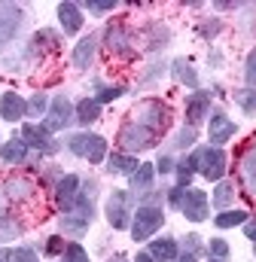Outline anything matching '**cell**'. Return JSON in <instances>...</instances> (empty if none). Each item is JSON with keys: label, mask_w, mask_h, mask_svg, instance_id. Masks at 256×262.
Instances as JSON below:
<instances>
[{"label": "cell", "mask_w": 256, "mask_h": 262, "mask_svg": "<svg viewBox=\"0 0 256 262\" xmlns=\"http://www.w3.org/2000/svg\"><path fill=\"white\" fill-rule=\"evenodd\" d=\"M64 146L76 156V159H86L89 165H104L110 149H107V140L95 131H76L64 140Z\"/></svg>", "instance_id": "cell-1"}, {"label": "cell", "mask_w": 256, "mask_h": 262, "mask_svg": "<svg viewBox=\"0 0 256 262\" xmlns=\"http://www.w3.org/2000/svg\"><path fill=\"white\" fill-rule=\"evenodd\" d=\"M165 226V207L162 204H137L134 216H131V241L143 244L150 238H156V232Z\"/></svg>", "instance_id": "cell-2"}, {"label": "cell", "mask_w": 256, "mask_h": 262, "mask_svg": "<svg viewBox=\"0 0 256 262\" xmlns=\"http://www.w3.org/2000/svg\"><path fill=\"white\" fill-rule=\"evenodd\" d=\"M131 119L140 122L143 128L156 131V134L162 137V134L168 131V125H171V107H168L162 98H146V101H140V104L134 107Z\"/></svg>", "instance_id": "cell-3"}, {"label": "cell", "mask_w": 256, "mask_h": 262, "mask_svg": "<svg viewBox=\"0 0 256 262\" xmlns=\"http://www.w3.org/2000/svg\"><path fill=\"white\" fill-rule=\"evenodd\" d=\"M116 143H119V152H128V156H137V152H146V149H156L159 146V134L150 128H143L140 122L128 119L125 125L116 134Z\"/></svg>", "instance_id": "cell-4"}, {"label": "cell", "mask_w": 256, "mask_h": 262, "mask_svg": "<svg viewBox=\"0 0 256 262\" xmlns=\"http://www.w3.org/2000/svg\"><path fill=\"white\" fill-rule=\"evenodd\" d=\"M104 216L110 223L113 232H125L131 229V216H134V192L131 189H113L107 204H104Z\"/></svg>", "instance_id": "cell-5"}, {"label": "cell", "mask_w": 256, "mask_h": 262, "mask_svg": "<svg viewBox=\"0 0 256 262\" xmlns=\"http://www.w3.org/2000/svg\"><path fill=\"white\" fill-rule=\"evenodd\" d=\"M28 12L18 3H0V55L9 49V43L18 40V34L25 31Z\"/></svg>", "instance_id": "cell-6"}, {"label": "cell", "mask_w": 256, "mask_h": 262, "mask_svg": "<svg viewBox=\"0 0 256 262\" xmlns=\"http://www.w3.org/2000/svg\"><path fill=\"white\" fill-rule=\"evenodd\" d=\"M18 137L28 143L31 152H40V156H55V152L61 149V143L52 137V131L46 128L43 122H22Z\"/></svg>", "instance_id": "cell-7"}, {"label": "cell", "mask_w": 256, "mask_h": 262, "mask_svg": "<svg viewBox=\"0 0 256 262\" xmlns=\"http://www.w3.org/2000/svg\"><path fill=\"white\" fill-rule=\"evenodd\" d=\"M198 174L210 183H220L226 180V171H229V156L223 146H198Z\"/></svg>", "instance_id": "cell-8"}, {"label": "cell", "mask_w": 256, "mask_h": 262, "mask_svg": "<svg viewBox=\"0 0 256 262\" xmlns=\"http://www.w3.org/2000/svg\"><path fill=\"white\" fill-rule=\"evenodd\" d=\"M101 43H104L107 52H113V55H119V58H134V55H137L131 31H128L125 25H119V21H110V25L104 28Z\"/></svg>", "instance_id": "cell-9"}, {"label": "cell", "mask_w": 256, "mask_h": 262, "mask_svg": "<svg viewBox=\"0 0 256 262\" xmlns=\"http://www.w3.org/2000/svg\"><path fill=\"white\" fill-rule=\"evenodd\" d=\"M70 122H76V113H73V101L58 92V95H52V101H49V110H46V116H43V125L52 131H67L70 128Z\"/></svg>", "instance_id": "cell-10"}, {"label": "cell", "mask_w": 256, "mask_h": 262, "mask_svg": "<svg viewBox=\"0 0 256 262\" xmlns=\"http://www.w3.org/2000/svg\"><path fill=\"white\" fill-rule=\"evenodd\" d=\"M210 110H214V95L210 92H204V89H195L186 95V107H183V116H186V125L192 128H198L207 116H210Z\"/></svg>", "instance_id": "cell-11"}, {"label": "cell", "mask_w": 256, "mask_h": 262, "mask_svg": "<svg viewBox=\"0 0 256 262\" xmlns=\"http://www.w3.org/2000/svg\"><path fill=\"white\" fill-rule=\"evenodd\" d=\"M0 162L22 168V165H37V162H43V156H40V152H31L28 143L15 134L12 140H3V143H0Z\"/></svg>", "instance_id": "cell-12"}, {"label": "cell", "mask_w": 256, "mask_h": 262, "mask_svg": "<svg viewBox=\"0 0 256 262\" xmlns=\"http://www.w3.org/2000/svg\"><path fill=\"white\" fill-rule=\"evenodd\" d=\"M180 213H183L189 223H204V220H210V198H207V192L189 186V189L183 192V201H180Z\"/></svg>", "instance_id": "cell-13"}, {"label": "cell", "mask_w": 256, "mask_h": 262, "mask_svg": "<svg viewBox=\"0 0 256 262\" xmlns=\"http://www.w3.org/2000/svg\"><path fill=\"white\" fill-rule=\"evenodd\" d=\"M82 192V177L79 174H64L61 180L52 186V198H55V207L67 213V210H73V204H76V198Z\"/></svg>", "instance_id": "cell-14"}, {"label": "cell", "mask_w": 256, "mask_h": 262, "mask_svg": "<svg viewBox=\"0 0 256 262\" xmlns=\"http://www.w3.org/2000/svg\"><path fill=\"white\" fill-rule=\"evenodd\" d=\"M235 134H238V122L235 119H229L223 110H210V116H207V140H210V146H223Z\"/></svg>", "instance_id": "cell-15"}, {"label": "cell", "mask_w": 256, "mask_h": 262, "mask_svg": "<svg viewBox=\"0 0 256 262\" xmlns=\"http://www.w3.org/2000/svg\"><path fill=\"white\" fill-rule=\"evenodd\" d=\"M98 46H101V34H89V37H82V40L73 46V52H70V64L76 67V70H89V67L95 64Z\"/></svg>", "instance_id": "cell-16"}, {"label": "cell", "mask_w": 256, "mask_h": 262, "mask_svg": "<svg viewBox=\"0 0 256 262\" xmlns=\"http://www.w3.org/2000/svg\"><path fill=\"white\" fill-rule=\"evenodd\" d=\"M55 15H58V25H61L64 37L79 34L82 25H86V18H82V6H79V3H58V6H55Z\"/></svg>", "instance_id": "cell-17"}, {"label": "cell", "mask_w": 256, "mask_h": 262, "mask_svg": "<svg viewBox=\"0 0 256 262\" xmlns=\"http://www.w3.org/2000/svg\"><path fill=\"white\" fill-rule=\"evenodd\" d=\"M146 253L156 262H174L180 256V241L171 238V235H159V238H150L146 241Z\"/></svg>", "instance_id": "cell-18"}, {"label": "cell", "mask_w": 256, "mask_h": 262, "mask_svg": "<svg viewBox=\"0 0 256 262\" xmlns=\"http://www.w3.org/2000/svg\"><path fill=\"white\" fill-rule=\"evenodd\" d=\"M28 116V101L18 95V92H3L0 95V119L3 122H22Z\"/></svg>", "instance_id": "cell-19"}, {"label": "cell", "mask_w": 256, "mask_h": 262, "mask_svg": "<svg viewBox=\"0 0 256 262\" xmlns=\"http://www.w3.org/2000/svg\"><path fill=\"white\" fill-rule=\"evenodd\" d=\"M156 165H150V162H140L137 165V171L128 177V189L134 192V198H140V195H146V192H153L156 189Z\"/></svg>", "instance_id": "cell-20"}, {"label": "cell", "mask_w": 256, "mask_h": 262, "mask_svg": "<svg viewBox=\"0 0 256 262\" xmlns=\"http://www.w3.org/2000/svg\"><path fill=\"white\" fill-rule=\"evenodd\" d=\"M198 146L192 149L189 156H183V159H177V168H174V180H177V186L180 189H189L192 186V177L198 174Z\"/></svg>", "instance_id": "cell-21"}, {"label": "cell", "mask_w": 256, "mask_h": 262, "mask_svg": "<svg viewBox=\"0 0 256 262\" xmlns=\"http://www.w3.org/2000/svg\"><path fill=\"white\" fill-rule=\"evenodd\" d=\"M168 73L174 76V82H180V85H186V89H198V70L192 64L189 58H174L171 64H168Z\"/></svg>", "instance_id": "cell-22"}, {"label": "cell", "mask_w": 256, "mask_h": 262, "mask_svg": "<svg viewBox=\"0 0 256 262\" xmlns=\"http://www.w3.org/2000/svg\"><path fill=\"white\" fill-rule=\"evenodd\" d=\"M104 165H107V174L131 177V174L137 171V165H140V162H137V156H128V152H119V149H116V152H110V156H107V162H104Z\"/></svg>", "instance_id": "cell-23"}, {"label": "cell", "mask_w": 256, "mask_h": 262, "mask_svg": "<svg viewBox=\"0 0 256 262\" xmlns=\"http://www.w3.org/2000/svg\"><path fill=\"white\" fill-rule=\"evenodd\" d=\"M101 104L95 101V98H79L76 104H73V113H76V125H82V128H89V125H95L98 119H101Z\"/></svg>", "instance_id": "cell-24"}, {"label": "cell", "mask_w": 256, "mask_h": 262, "mask_svg": "<svg viewBox=\"0 0 256 262\" xmlns=\"http://www.w3.org/2000/svg\"><path fill=\"white\" fill-rule=\"evenodd\" d=\"M31 46H34L37 55H43V52H58V49H61V34L52 31V28H40V31H34Z\"/></svg>", "instance_id": "cell-25"}, {"label": "cell", "mask_w": 256, "mask_h": 262, "mask_svg": "<svg viewBox=\"0 0 256 262\" xmlns=\"http://www.w3.org/2000/svg\"><path fill=\"white\" fill-rule=\"evenodd\" d=\"M250 216L253 213L244 210V207H229V210H217V216H210V220H214L217 229H235V226H244Z\"/></svg>", "instance_id": "cell-26"}, {"label": "cell", "mask_w": 256, "mask_h": 262, "mask_svg": "<svg viewBox=\"0 0 256 262\" xmlns=\"http://www.w3.org/2000/svg\"><path fill=\"white\" fill-rule=\"evenodd\" d=\"M3 192H6L9 201H28V198H34L37 186H34L31 180H25V177H9V180L3 183Z\"/></svg>", "instance_id": "cell-27"}, {"label": "cell", "mask_w": 256, "mask_h": 262, "mask_svg": "<svg viewBox=\"0 0 256 262\" xmlns=\"http://www.w3.org/2000/svg\"><path fill=\"white\" fill-rule=\"evenodd\" d=\"M238 195V186H235V180H220L217 186H214V195H210V204L217 207V210H229L232 207V201Z\"/></svg>", "instance_id": "cell-28"}, {"label": "cell", "mask_w": 256, "mask_h": 262, "mask_svg": "<svg viewBox=\"0 0 256 262\" xmlns=\"http://www.w3.org/2000/svg\"><path fill=\"white\" fill-rule=\"evenodd\" d=\"M146 52H159V49H165L168 43H171V31L162 25V21H150L146 25Z\"/></svg>", "instance_id": "cell-29"}, {"label": "cell", "mask_w": 256, "mask_h": 262, "mask_svg": "<svg viewBox=\"0 0 256 262\" xmlns=\"http://www.w3.org/2000/svg\"><path fill=\"white\" fill-rule=\"evenodd\" d=\"M241 183L247 186L250 195H256V146L247 149L244 159H241Z\"/></svg>", "instance_id": "cell-30"}, {"label": "cell", "mask_w": 256, "mask_h": 262, "mask_svg": "<svg viewBox=\"0 0 256 262\" xmlns=\"http://www.w3.org/2000/svg\"><path fill=\"white\" fill-rule=\"evenodd\" d=\"M128 92V85H107V82H95V101L104 107V104H113V101H119L122 95Z\"/></svg>", "instance_id": "cell-31"}, {"label": "cell", "mask_w": 256, "mask_h": 262, "mask_svg": "<svg viewBox=\"0 0 256 262\" xmlns=\"http://www.w3.org/2000/svg\"><path fill=\"white\" fill-rule=\"evenodd\" d=\"M195 140H198V128L183 125L180 131H174V137H171V149H195Z\"/></svg>", "instance_id": "cell-32"}, {"label": "cell", "mask_w": 256, "mask_h": 262, "mask_svg": "<svg viewBox=\"0 0 256 262\" xmlns=\"http://www.w3.org/2000/svg\"><path fill=\"white\" fill-rule=\"evenodd\" d=\"M49 95L46 92H34L31 98H28V119H40V116H46V110H49Z\"/></svg>", "instance_id": "cell-33"}, {"label": "cell", "mask_w": 256, "mask_h": 262, "mask_svg": "<svg viewBox=\"0 0 256 262\" xmlns=\"http://www.w3.org/2000/svg\"><path fill=\"white\" fill-rule=\"evenodd\" d=\"M232 101L241 107L244 116H256V92L253 89H238V92H232Z\"/></svg>", "instance_id": "cell-34"}, {"label": "cell", "mask_w": 256, "mask_h": 262, "mask_svg": "<svg viewBox=\"0 0 256 262\" xmlns=\"http://www.w3.org/2000/svg\"><path fill=\"white\" fill-rule=\"evenodd\" d=\"M22 223L15 220V216H9V213H0V241H15L18 235H22Z\"/></svg>", "instance_id": "cell-35"}, {"label": "cell", "mask_w": 256, "mask_h": 262, "mask_svg": "<svg viewBox=\"0 0 256 262\" xmlns=\"http://www.w3.org/2000/svg\"><path fill=\"white\" fill-rule=\"evenodd\" d=\"M165 73H168V64H165V61H156V64L146 67V73L140 76V82H137V85H140V89H150V85H156Z\"/></svg>", "instance_id": "cell-36"}, {"label": "cell", "mask_w": 256, "mask_h": 262, "mask_svg": "<svg viewBox=\"0 0 256 262\" xmlns=\"http://www.w3.org/2000/svg\"><path fill=\"white\" fill-rule=\"evenodd\" d=\"M204 247H207V256H210V259H223L226 262L229 259V253H232V247H229L226 238H210Z\"/></svg>", "instance_id": "cell-37"}, {"label": "cell", "mask_w": 256, "mask_h": 262, "mask_svg": "<svg viewBox=\"0 0 256 262\" xmlns=\"http://www.w3.org/2000/svg\"><path fill=\"white\" fill-rule=\"evenodd\" d=\"M64 262H92L89 259V250L79 244V241H67V247H64Z\"/></svg>", "instance_id": "cell-38"}, {"label": "cell", "mask_w": 256, "mask_h": 262, "mask_svg": "<svg viewBox=\"0 0 256 262\" xmlns=\"http://www.w3.org/2000/svg\"><path fill=\"white\" fill-rule=\"evenodd\" d=\"M244 89H253L256 92V46L244 58Z\"/></svg>", "instance_id": "cell-39"}, {"label": "cell", "mask_w": 256, "mask_h": 262, "mask_svg": "<svg viewBox=\"0 0 256 262\" xmlns=\"http://www.w3.org/2000/svg\"><path fill=\"white\" fill-rule=\"evenodd\" d=\"M64 247H67V241H64L61 235H49L40 250H43L46 256H64Z\"/></svg>", "instance_id": "cell-40"}, {"label": "cell", "mask_w": 256, "mask_h": 262, "mask_svg": "<svg viewBox=\"0 0 256 262\" xmlns=\"http://www.w3.org/2000/svg\"><path fill=\"white\" fill-rule=\"evenodd\" d=\"M82 6V12H92V15H107V12H113L119 3L116 0H107V3H95V0H89V3H79Z\"/></svg>", "instance_id": "cell-41"}, {"label": "cell", "mask_w": 256, "mask_h": 262, "mask_svg": "<svg viewBox=\"0 0 256 262\" xmlns=\"http://www.w3.org/2000/svg\"><path fill=\"white\" fill-rule=\"evenodd\" d=\"M220 31H223V21H220V18H204V21L198 25V34H201L204 40H214Z\"/></svg>", "instance_id": "cell-42"}, {"label": "cell", "mask_w": 256, "mask_h": 262, "mask_svg": "<svg viewBox=\"0 0 256 262\" xmlns=\"http://www.w3.org/2000/svg\"><path fill=\"white\" fill-rule=\"evenodd\" d=\"M174 168H177V159L171 152H162L159 162H156V174L159 177H168V174H174Z\"/></svg>", "instance_id": "cell-43"}, {"label": "cell", "mask_w": 256, "mask_h": 262, "mask_svg": "<svg viewBox=\"0 0 256 262\" xmlns=\"http://www.w3.org/2000/svg\"><path fill=\"white\" fill-rule=\"evenodd\" d=\"M12 262H40V253L34 247H12Z\"/></svg>", "instance_id": "cell-44"}, {"label": "cell", "mask_w": 256, "mask_h": 262, "mask_svg": "<svg viewBox=\"0 0 256 262\" xmlns=\"http://www.w3.org/2000/svg\"><path fill=\"white\" fill-rule=\"evenodd\" d=\"M180 241H183V253H195V256H198V253L204 250V244H201L198 235H186V238H180Z\"/></svg>", "instance_id": "cell-45"}, {"label": "cell", "mask_w": 256, "mask_h": 262, "mask_svg": "<svg viewBox=\"0 0 256 262\" xmlns=\"http://www.w3.org/2000/svg\"><path fill=\"white\" fill-rule=\"evenodd\" d=\"M183 192H186V189H180V186H171V189H168V207H174V210H180V201H183Z\"/></svg>", "instance_id": "cell-46"}, {"label": "cell", "mask_w": 256, "mask_h": 262, "mask_svg": "<svg viewBox=\"0 0 256 262\" xmlns=\"http://www.w3.org/2000/svg\"><path fill=\"white\" fill-rule=\"evenodd\" d=\"M244 235H247V241H253V247H256V216H250L244 223Z\"/></svg>", "instance_id": "cell-47"}, {"label": "cell", "mask_w": 256, "mask_h": 262, "mask_svg": "<svg viewBox=\"0 0 256 262\" xmlns=\"http://www.w3.org/2000/svg\"><path fill=\"white\" fill-rule=\"evenodd\" d=\"M207 61H210L214 67H220V64H223V55H220L217 49H210V52H207Z\"/></svg>", "instance_id": "cell-48"}, {"label": "cell", "mask_w": 256, "mask_h": 262, "mask_svg": "<svg viewBox=\"0 0 256 262\" xmlns=\"http://www.w3.org/2000/svg\"><path fill=\"white\" fill-rule=\"evenodd\" d=\"M0 262H12V250L9 247H0Z\"/></svg>", "instance_id": "cell-49"}, {"label": "cell", "mask_w": 256, "mask_h": 262, "mask_svg": "<svg viewBox=\"0 0 256 262\" xmlns=\"http://www.w3.org/2000/svg\"><path fill=\"white\" fill-rule=\"evenodd\" d=\"M174 262H198V256H195V253H180Z\"/></svg>", "instance_id": "cell-50"}, {"label": "cell", "mask_w": 256, "mask_h": 262, "mask_svg": "<svg viewBox=\"0 0 256 262\" xmlns=\"http://www.w3.org/2000/svg\"><path fill=\"white\" fill-rule=\"evenodd\" d=\"M134 262H156V259H153V256H150V253H146V250H140V253H137V256H134Z\"/></svg>", "instance_id": "cell-51"}, {"label": "cell", "mask_w": 256, "mask_h": 262, "mask_svg": "<svg viewBox=\"0 0 256 262\" xmlns=\"http://www.w3.org/2000/svg\"><path fill=\"white\" fill-rule=\"evenodd\" d=\"M107 262H134V259H125V256L119 253V256H110V259H107Z\"/></svg>", "instance_id": "cell-52"}, {"label": "cell", "mask_w": 256, "mask_h": 262, "mask_svg": "<svg viewBox=\"0 0 256 262\" xmlns=\"http://www.w3.org/2000/svg\"><path fill=\"white\" fill-rule=\"evenodd\" d=\"M207 262H223V259H207Z\"/></svg>", "instance_id": "cell-53"}, {"label": "cell", "mask_w": 256, "mask_h": 262, "mask_svg": "<svg viewBox=\"0 0 256 262\" xmlns=\"http://www.w3.org/2000/svg\"><path fill=\"white\" fill-rule=\"evenodd\" d=\"M253 256H256V247H253Z\"/></svg>", "instance_id": "cell-54"}, {"label": "cell", "mask_w": 256, "mask_h": 262, "mask_svg": "<svg viewBox=\"0 0 256 262\" xmlns=\"http://www.w3.org/2000/svg\"><path fill=\"white\" fill-rule=\"evenodd\" d=\"M58 262H64V259H58Z\"/></svg>", "instance_id": "cell-55"}, {"label": "cell", "mask_w": 256, "mask_h": 262, "mask_svg": "<svg viewBox=\"0 0 256 262\" xmlns=\"http://www.w3.org/2000/svg\"><path fill=\"white\" fill-rule=\"evenodd\" d=\"M0 143H3V140H0Z\"/></svg>", "instance_id": "cell-56"}]
</instances>
